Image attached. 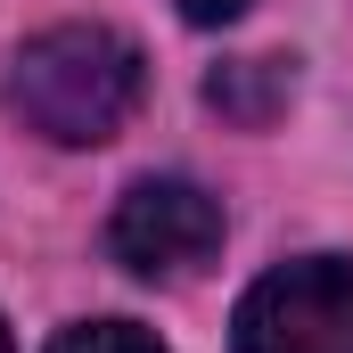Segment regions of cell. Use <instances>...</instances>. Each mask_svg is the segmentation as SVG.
<instances>
[{
    "label": "cell",
    "mask_w": 353,
    "mask_h": 353,
    "mask_svg": "<svg viewBox=\"0 0 353 353\" xmlns=\"http://www.w3.org/2000/svg\"><path fill=\"white\" fill-rule=\"evenodd\" d=\"M140 90L148 66L115 25H50L8 66V115L58 148H99L132 123Z\"/></svg>",
    "instance_id": "obj_1"
},
{
    "label": "cell",
    "mask_w": 353,
    "mask_h": 353,
    "mask_svg": "<svg viewBox=\"0 0 353 353\" xmlns=\"http://www.w3.org/2000/svg\"><path fill=\"white\" fill-rule=\"evenodd\" d=\"M230 353H353V263L304 255L239 296Z\"/></svg>",
    "instance_id": "obj_2"
},
{
    "label": "cell",
    "mask_w": 353,
    "mask_h": 353,
    "mask_svg": "<svg viewBox=\"0 0 353 353\" xmlns=\"http://www.w3.org/2000/svg\"><path fill=\"white\" fill-rule=\"evenodd\" d=\"M107 247L140 279H197L222 255V205L181 173H148L123 189V205L107 222Z\"/></svg>",
    "instance_id": "obj_3"
},
{
    "label": "cell",
    "mask_w": 353,
    "mask_h": 353,
    "mask_svg": "<svg viewBox=\"0 0 353 353\" xmlns=\"http://www.w3.org/2000/svg\"><path fill=\"white\" fill-rule=\"evenodd\" d=\"M205 99L222 107V115H239V123H271V107L288 99V66L279 58H239V66H222Z\"/></svg>",
    "instance_id": "obj_4"
},
{
    "label": "cell",
    "mask_w": 353,
    "mask_h": 353,
    "mask_svg": "<svg viewBox=\"0 0 353 353\" xmlns=\"http://www.w3.org/2000/svg\"><path fill=\"white\" fill-rule=\"evenodd\" d=\"M50 353H165L140 321H74V329H58Z\"/></svg>",
    "instance_id": "obj_5"
},
{
    "label": "cell",
    "mask_w": 353,
    "mask_h": 353,
    "mask_svg": "<svg viewBox=\"0 0 353 353\" xmlns=\"http://www.w3.org/2000/svg\"><path fill=\"white\" fill-rule=\"evenodd\" d=\"M239 8H247V0H181V17H189V25H230Z\"/></svg>",
    "instance_id": "obj_6"
},
{
    "label": "cell",
    "mask_w": 353,
    "mask_h": 353,
    "mask_svg": "<svg viewBox=\"0 0 353 353\" xmlns=\"http://www.w3.org/2000/svg\"><path fill=\"white\" fill-rule=\"evenodd\" d=\"M0 353H17V345H8V329H0Z\"/></svg>",
    "instance_id": "obj_7"
}]
</instances>
